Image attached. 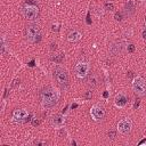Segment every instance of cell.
Here are the masks:
<instances>
[{
  "mask_svg": "<svg viewBox=\"0 0 146 146\" xmlns=\"http://www.w3.org/2000/svg\"><path fill=\"white\" fill-rule=\"evenodd\" d=\"M63 57H64V55H63V54H59L58 56L52 57V60H54V62H56V63H60V62H62V59H63Z\"/></svg>",
  "mask_w": 146,
  "mask_h": 146,
  "instance_id": "5bb4252c",
  "label": "cell"
},
{
  "mask_svg": "<svg viewBox=\"0 0 146 146\" xmlns=\"http://www.w3.org/2000/svg\"><path fill=\"white\" fill-rule=\"evenodd\" d=\"M54 48H56V44L52 43V44H51V49H54Z\"/></svg>",
  "mask_w": 146,
  "mask_h": 146,
  "instance_id": "7402d4cb",
  "label": "cell"
},
{
  "mask_svg": "<svg viewBox=\"0 0 146 146\" xmlns=\"http://www.w3.org/2000/svg\"><path fill=\"white\" fill-rule=\"evenodd\" d=\"M91 96H92V92H91V91H88V92L86 94V98H87V99L91 98Z\"/></svg>",
  "mask_w": 146,
  "mask_h": 146,
  "instance_id": "ffe728a7",
  "label": "cell"
},
{
  "mask_svg": "<svg viewBox=\"0 0 146 146\" xmlns=\"http://www.w3.org/2000/svg\"><path fill=\"white\" fill-rule=\"evenodd\" d=\"M105 7H106V9H107V10H112V9L114 8L113 3H108V2H107V3L105 5Z\"/></svg>",
  "mask_w": 146,
  "mask_h": 146,
  "instance_id": "2e32d148",
  "label": "cell"
},
{
  "mask_svg": "<svg viewBox=\"0 0 146 146\" xmlns=\"http://www.w3.org/2000/svg\"><path fill=\"white\" fill-rule=\"evenodd\" d=\"M88 71H89V65H88V63H86V62H79V63L76 64V66H75L76 75H78L79 78H81V79H83V78L87 75Z\"/></svg>",
  "mask_w": 146,
  "mask_h": 146,
  "instance_id": "ba28073f",
  "label": "cell"
},
{
  "mask_svg": "<svg viewBox=\"0 0 146 146\" xmlns=\"http://www.w3.org/2000/svg\"><path fill=\"white\" fill-rule=\"evenodd\" d=\"M108 137H110V138H112V139H113V138H114V137H115V131H113V130H111V131H110V132H108Z\"/></svg>",
  "mask_w": 146,
  "mask_h": 146,
  "instance_id": "ac0fdd59",
  "label": "cell"
},
{
  "mask_svg": "<svg viewBox=\"0 0 146 146\" xmlns=\"http://www.w3.org/2000/svg\"><path fill=\"white\" fill-rule=\"evenodd\" d=\"M22 14L29 21H34L38 17L39 9H38L36 5H34V1L33 0H27L25 2V6L22 8Z\"/></svg>",
  "mask_w": 146,
  "mask_h": 146,
  "instance_id": "7a4b0ae2",
  "label": "cell"
},
{
  "mask_svg": "<svg viewBox=\"0 0 146 146\" xmlns=\"http://www.w3.org/2000/svg\"><path fill=\"white\" fill-rule=\"evenodd\" d=\"M132 89L138 96H145L146 95V81L140 76L135 78L132 80Z\"/></svg>",
  "mask_w": 146,
  "mask_h": 146,
  "instance_id": "277c9868",
  "label": "cell"
},
{
  "mask_svg": "<svg viewBox=\"0 0 146 146\" xmlns=\"http://www.w3.org/2000/svg\"><path fill=\"white\" fill-rule=\"evenodd\" d=\"M107 96H108V94H107V92H104V97H105V98H106V97H107Z\"/></svg>",
  "mask_w": 146,
  "mask_h": 146,
  "instance_id": "603a6c76",
  "label": "cell"
},
{
  "mask_svg": "<svg viewBox=\"0 0 146 146\" xmlns=\"http://www.w3.org/2000/svg\"><path fill=\"white\" fill-rule=\"evenodd\" d=\"M131 128H132V122L130 119H123V120L119 121V123H117V130L123 135L129 133Z\"/></svg>",
  "mask_w": 146,
  "mask_h": 146,
  "instance_id": "52a82bcc",
  "label": "cell"
},
{
  "mask_svg": "<svg viewBox=\"0 0 146 146\" xmlns=\"http://www.w3.org/2000/svg\"><path fill=\"white\" fill-rule=\"evenodd\" d=\"M125 8H127V11L129 10L130 13H132V11H133V5H132V1H129V2L127 3V7H125Z\"/></svg>",
  "mask_w": 146,
  "mask_h": 146,
  "instance_id": "9a60e30c",
  "label": "cell"
},
{
  "mask_svg": "<svg viewBox=\"0 0 146 146\" xmlns=\"http://www.w3.org/2000/svg\"><path fill=\"white\" fill-rule=\"evenodd\" d=\"M115 19L116 21H121V14L120 13H116L115 14Z\"/></svg>",
  "mask_w": 146,
  "mask_h": 146,
  "instance_id": "d6986e66",
  "label": "cell"
},
{
  "mask_svg": "<svg viewBox=\"0 0 146 146\" xmlns=\"http://www.w3.org/2000/svg\"><path fill=\"white\" fill-rule=\"evenodd\" d=\"M25 38L30 42H38L41 39L40 27L35 24H30L25 27Z\"/></svg>",
  "mask_w": 146,
  "mask_h": 146,
  "instance_id": "3957f363",
  "label": "cell"
},
{
  "mask_svg": "<svg viewBox=\"0 0 146 146\" xmlns=\"http://www.w3.org/2000/svg\"><path fill=\"white\" fill-rule=\"evenodd\" d=\"M27 115H29V113H27L25 110H23V108L15 110V111L13 112V119H14L15 121H22V120H24Z\"/></svg>",
  "mask_w": 146,
  "mask_h": 146,
  "instance_id": "9c48e42d",
  "label": "cell"
},
{
  "mask_svg": "<svg viewBox=\"0 0 146 146\" xmlns=\"http://www.w3.org/2000/svg\"><path fill=\"white\" fill-rule=\"evenodd\" d=\"M133 50H135V46H133V44H129V46H128V51H129V52H132Z\"/></svg>",
  "mask_w": 146,
  "mask_h": 146,
  "instance_id": "e0dca14e",
  "label": "cell"
},
{
  "mask_svg": "<svg viewBox=\"0 0 146 146\" xmlns=\"http://www.w3.org/2000/svg\"><path fill=\"white\" fill-rule=\"evenodd\" d=\"M40 97H41V103H42L43 106L51 107V106H54L58 102V99H59V91L56 88L51 87V86H47V87H44L41 90Z\"/></svg>",
  "mask_w": 146,
  "mask_h": 146,
  "instance_id": "6da1fadb",
  "label": "cell"
},
{
  "mask_svg": "<svg viewBox=\"0 0 146 146\" xmlns=\"http://www.w3.org/2000/svg\"><path fill=\"white\" fill-rule=\"evenodd\" d=\"M80 39H81V33H80L79 31L73 30V31H71V32L67 34V40H68L70 42H76V41H79Z\"/></svg>",
  "mask_w": 146,
  "mask_h": 146,
  "instance_id": "7c38bea8",
  "label": "cell"
},
{
  "mask_svg": "<svg viewBox=\"0 0 146 146\" xmlns=\"http://www.w3.org/2000/svg\"><path fill=\"white\" fill-rule=\"evenodd\" d=\"M51 123L55 128H60L63 127V124L65 123V117L62 115V114H56L52 116L51 119Z\"/></svg>",
  "mask_w": 146,
  "mask_h": 146,
  "instance_id": "30bf717a",
  "label": "cell"
},
{
  "mask_svg": "<svg viewBox=\"0 0 146 146\" xmlns=\"http://www.w3.org/2000/svg\"><path fill=\"white\" fill-rule=\"evenodd\" d=\"M88 83H89V86H90V87H96V86H97V83H98V76H97L96 74H92V75L89 78Z\"/></svg>",
  "mask_w": 146,
  "mask_h": 146,
  "instance_id": "4fadbf2b",
  "label": "cell"
},
{
  "mask_svg": "<svg viewBox=\"0 0 146 146\" xmlns=\"http://www.w3.org/2000/svg\"><path fill=\"white\" fill-rule=\"evenodd\" d=\"M114 103H115V105L117 107H124L127 105V103H128V99L123 94H117L115 96V98H114Z\"/></svg>",
  "mask_w": 146,
  "mask_h": 146,
  "instance_id": "8fae6325",
  "label": "cell"
},
{
  "mask_svg": "<svg viewBox=\"0 0 146 146\" xmlns=\"http://www.w3.org/2000/svg\"><path fill=\"white\" fill-rule=\"evenodd\" d=\"M145 26H146V17H145Z\"/></svg>",
  "mask_w": 146,
  "mask_h": 146,
  "instance_id": "cb8c5ba5",
  "label": "cell"
},
{
  "mask_svg": "<svg viewBox=\"0 0 146 146\" xmlns=\"http://www.w3.org/2000/svg\"><path fill=\"white\" fill-rule=\"evenodd\" d=\"M54 76L56 79V81L58 82L59 86L62 87H66L68 84V75L67 72L62 68V67H56L54 71Z\"/></svg>",
  "mask_w": 146,
  "mask_h": 146,
  "instance_id": "5b68a950",
  "label": "cell"
},
{
  "mask_svg": "<svg viewBox=\"0 0 146 146\" xmlns=\"http://www.w3.org/2000/svg\"><path fill=\"white\" fill-rule=\"evenodd\" d=\"M90 114H91V116H92V119L95 121H98V120H102L105 116V110H104V107L102 105L96 104V105H94L91 107Z\"/></svg>",
  "mask_w": 146,
  "mask_h": 146,
  "instance_id": "8992f818",
  "label": "cell"
},
{
  "mask_svg": "<svg viewBox=\"0 0 146 146\" xmlns=\"http://www.w3.org/2000/svg\"><path fill=\"white\" fill-rule=\"evenodd\" d=\"M143 38L146 40V30H144V31H143Z\"/></svg>",
  "mask_w": 146,
  "mask_h": 146,
  "instance_id": "44dd1931",
  "label": "cell"
}]
</instances>
